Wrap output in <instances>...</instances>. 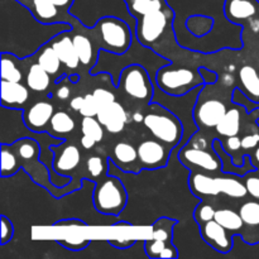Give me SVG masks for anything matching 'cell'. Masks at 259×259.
<instances>
[{"label": "cell", "instance_id": "6da1fadb", "mask_svg": "<svg viewBox=\"0 0 259 259\" xmlns=\"http://www.w3.org/2000/svg\"><path fill=\"white\" fill-rule=\"evenodd\" d=\"M143 124L153 138L158 139L171 149L182 143L185 136L184 123L174 111L156 101L148 103Z\"/></svg>", "mask_w": 259, "mask_h": 259}, {"label": "cell", "instance_id": "7a4b0ae2", "mask_svg": "<svg viewBox=\"0 0 259 259\" xmlns=\"http://www.w3.org/2000/svg\"><path fill=\"white\" fill-rule=\"evenodd\" d=\"M126 20L114 15L100 18L93 30L99 40V48L114 55H123L128 52L133 45L136 33L131 29Z\"/></svg>", "mask_w": 259, "mask_h": 259}, {"label": "cell", "instance_id": "3957f363", "mask_svg": "<svg viewBox=\"0 0 259 259\" xmlns=\"http://www.w3.org/2000/svg\"><path fill=\"white\" fill-rule=\"evenodd\" d=\"M9 146L17 153L22 168L32 177L33 181L37 182L38 185H42L46 190L52 191L53 195L57 196L53 189H58V187H56L52 184V180H50V175H48L50 168L39 158L42 149L39 148V143L37 139L33 137L32 138L23 137V138L10 143Z\"/></svg>", "mask_w": 259, "mask_h": 259}, {"label": "cell", "instance_id": "277c9868", "mask_svg": "<svg viewBox=\"0 0 259 259\" xmlns=\"http://www.w3.org/2000/svg\"><path fill=\"white\" fill-rule=\"evenodd\" d=\"M157 88L166 95L185 96L192 93L199 86H204V78L199 70L190 67H174L171 65L162 66L156 72Z\"/></svg>", "mask_w": 259, "mask_h": 259}, {"label": "cell", "instance_id": "5b68a950", "mask_svg": "<svg viewBox=\"0 0 259 259\" xmlns=\"http://www.w3.org/2000/svg\"><path fill=\"white\" fill-rule=\"evenodd\" d=\"M126 201L125 186L116 176H105L94 190V206L101 214L119 215L125 209Z\"/></svg>", "mask_w": 259, "mask_h": 259}, {"label": "cell", "instance_id": "8992f818", "mask_svg": "<svg viewBox=\"0 0 259 259\" xmlns=\"http://www.w3.org/2000/svg\"><path fill=\"white\" fill-rule=\"evenodd\" d=\"M118 89L134 100L151 103L154 95V83L144 66L129 65L119 73Z\"/></svg>", "mask_w": 259, "mask_h": 259}, {"label": "cell", "instance_id": "52a82bcc", "mask_svg": "<svg viewBox=\"0 0 259 259\" xmlns=\"http://www.w3.org/2000/svg\"><path fill=\"white\" fill-rule=\"evenodd\" d=\"M169 20H174V12L169 7L137 18V40L146 47L152 46L162 37Z\"/></svg>", "mask_w": 259, "mask_h": 259}, {"label": "cell", "instance_id": "ba28073f", "mask_svg": "<svg viewBox=\"0 0 259 259\" xmlns=\"http://www.w3.org/2000/svg\"><path fill=\"white\" fill-rule=\"evenodd\" d=\"M137 149L139 163L144 169H158L168 163L171 148L158 139H146L139 143Z\"/></svg>", "mask_w": 259, "mask_h": 259}, {"label": "cell", "instance_id": "9c48e42d", "mask_svg": "<svg viewBox=\"0 0 259 259\" xmlns=\"http://www.w3.org/2000/svg\"><path fill=\"white\" fill-rule=\"evenodd\" d=\"M179 158L185 166L196 167L207 172H217L222 168V159L217 152H210L206 149L194 148V147L184 146L179 154Z\"/></svg>", "mask_w": 259, "mask_h": 259}, {"label": "cell", "instance_id": "30bf717a", "mask_svg": "<svg viewBox=\"0 0 259 259\" xmlns=\"http://www.w3.org/2000/svg\"><path fill=\"white\" fill-rule=\"evenodd\" d=\"M200 234L204 242L217 252L227 254L233 249V238L229 235V230L225 229L215 219L200 225Z\"/></svg>", "mask_w": 259, "mask_h": 259}, {"label": "cell", "instance_id": "8fae6325", "mask_svg": "<svg viewBox=\"0 0 259 259\" xmlns=\"http://www.w3.org/2000/svg\"><path fill=\"white\" fill-rule=\"evenodd\" d=\"M227 111V105L223 101L218 99H209L196 106L194 110V119L199 126L217 128Z\"/></svg>", "mask_w": 259, "mask_h": 259}, {"label": "cell", "instance_id": "7c38bea8", "mask_svg": "<svg viewBox=\"0 0 259 259\" xmlns=\"http://www.w3.org/2000/svg\"><path fill=\"white\" fill-rule=\"evenodd\" d=\"M53 114H55V106L50 101H37L24 111L23 120L29 131L40 133V132H46L47 125H50Z\"/></svg>", "mask_w": 259, "mask_h": 259}, {"label": "cell", "instance_id": "4fadbf2b", "mask_svg": "<svg viewBox=\"0 0 259 259\" xmlns=\"http://www.w3.org/2000/svg\"><path fill=\"white\" fill-rule=\"evenodd\" d=\"M58 147H60V149H56V146L52 148L55 151L52 168L56 174L66 176L68 172L77 168L81 162V152L75 144L62 143L58 144Z\"/></svg>", "mask_w": 259, "mask_h": 259}, {"label": "cell", "instance_id": "5bb4252c", "mask_svg": "<svg viewBox=\"0 0 259 259\" xmlns=\"http://www.w3.org/2000/svg\"><path fill=\"white\" fill-rule=\"evenodd\" d=\"M96 118L103 124L106 132L111 134H118L123 132L125 124L129 121L128 113L118 101H114L110 105L101 108Z\"/></svg>", "mask_w": 259, "mask_h": 259}, {"label": "cell", "instance_id": "9a60e30c", "mask_svg": "<svg viewBox=\"0 0 259 259\" xmlns=\"http://www.w3.org/2000/svg\"><path fill=\"white\" fill-rule=\"evenodd\" d=\"M111 162L124 172L138 174L141 168H143L142 166H137V162H139L138 149L128 142H118L114 146Z\"/></svg>", "mask_w": 259, "mask_h": 259}, {"label": "cell", "instance_id": "2e32d148", "mask_svg": "<svg viewBox=\"0 0 259 259\" xmlns=\"http://www.w3.org/2000/svg\"><path fill=\"white\" fill-rule=\"evenodd\" d=\"M50 42L57 52L60 60L62 61V65H65L70 70H76L80 66L81 61L76 52L72 37H70V30L61 32L60 34L55 35V38H52Z\"/></svg>", "mask_w": 259, "mask_h": 259}, {"label": "cell", "instance_id": "e0dca14e", "mask_svg": "<svg viewBox=\"0 0 259 259\" xmlns=\"http://www.w3.org/2000/svg\"><path fill=\"white\" fill-rule=\"evenodd\" d=\"M17 2L28 8L35 19L43 24H55L62 22L60 17L63 12L52 0H17Z\"/></svg>", "mask_w": 259, "mask_h": 259}, {"label": "cell", "instance_id": "ac0fdd59", "mask_svg": "<svg viewBox=\"0 0 259 259\" xmlns=\"http://www.w3.org/2000/svg\"><path fill=\"white\" fill-rule=\"evenodd\" d=\"M28 86L22 82L2 80V106L8 109H20L29 99Z\"/></svg>", "mask_w": 259, "mask_h": 259}, {"label": "cell", "instance_id": "d6986e66", "mask_svg": "<svg viewBox=\"0 0 259 259\" xmlns=\"http://www.w3.org/2000/svg\"><path fill=\"white\" fill-rule=\"evenodd\" d=\"M257 0H225L224 14L230 22L252 19L258 13Z\"/></svg>", "mask_w": 259, "mask_h": 259}, {"label": "cell", "instance_id": "ffe728a7", "mask_svg": "<svg viewBox=\"0 0 259 259\" xmlns=\"http://www.w3.org/2000/svg\"><path fill=\"white\" fill-rule=\"evenodd\" d=\"M190 190L196 196H217L222 194L218 177H212L205 172H191L189 177Z\"/></svg>", "mask_w": 259, "mask_h": 259}, {"label": "cell", "instance_id": "44dd1931", "mask_svg": "<svg viewBox=\"0 0 259 259\" xmlns=\"http://www.w3.org/2000/svg\"><path fill=\"white\" fill-rule=\"evenodd\" d=\"M73 45H75L76 52L81 61V65L86 68H90V71L95 67L99 61V51L95 48L93 40L85 34H75L72 37Z\"/></svg>", "mask_w": 259, "mask_h": 259}, {"label": "cell", "instance_id": "7402d4cb", "mask_svg": "<svg viewBox=\"0 0 259 259\" xmlns=\"http://www.w3.org/2000/svg\"><path fill=\"white\" fill-rule=\"evenodd\" d=\"M242 90L250 101L259 104V73L253 66L245 65L239 70Z\"/></svg>", "mask_w": 259, "mask_h": 259}, {"label": "cell", "instance_id": "603a6c76", "mask_svg": "<svg viewBox=\"0 0 259 259\" xmlns=\"http://www.w3.org/2000/svg\"><path fill=\"white\" fill-rule=\"evenodd\" d=\"M25 82L30 90L35 93H45L51 85V75L38 62L32 63L27 71Z\"/></svg>", "mask_w": 259, "mask_h": 259}, {"label": "cell", "instance_id": "cb8c5ba5", "mask_svg": "<svg viewBox=\"0 0 259 259\" xmlns=\"http://www.w3.org/2000/svg\"><path fill=\"white\" fill-rule=\"evenodd\" d=\"M217 132L219 136L233 137L238 136L240 132V110L238 108L228 109L225 115L217 125Z\"/></svg>", "mask_w": 259, "mask_h": 259}, {"label": "cell", "instance_id": "d4e9b609", "mask_svg": "<svg viewBox=\"0 0 259 259\" xmlns=\"http://www.w3.org/2000/svg\"><path fill=\"white\" fill-rule=\"evenodd\" d=\"M37 62L50 73L51 76H55L60 72L62 61L58 57L57 52L52 47L51 42L46 43L42 47V50L38 51Z\"/></svg>", "mask_w": 259, "mask_h": 259}, {"label": "cell", "instance_id": "484cf974", "mask_svg": "<svg viewBox=\"0 0 259 259\" xmlns=\"http://www.w3.org/2000/svg\"><path fill=\"white\" fill-rule=\"evenodd\" d=\"M219 181V187L222 194L227 195V196L234 197V199H240L244 197L248 194V190L245 184H243L239 180L238 175H228L225 177H218Z\"/></svg>", "mask_w": 259, "mask_h": 259}, {"label": "cell", "instance_id": "4316f807", "mask_svg": "<svg viewBox=\"0 0 259 259\" xmlns=\"http://www.w3.org/2000/svg\"><path fill=\"white\" fill-rule=\"evenodd\" d=\"M17 56L10 52H2V80L22 82L23 72L17 63Z\"/></svg>", "mask_w": 259, "mask_h": 259}, {"label": "cell", "instance_id": "83f0119b", "mask_svg": "<svg viewBox=\"0 0 259 259\" xmlns=\"http://www.w3.org/2000/svg\"><path fill=\"white\" fill-rule=\"evenodd\" d=\"M76 123L72 116L63 110L55 111L52 119L50 121V133L52 132L53 134L57 136H66L75 131Z\"/></svg>", "mask_w": 259, "mask_h": 259}, {"label": "cell", "instance_id": "f1b7e54d", "mask_svg": "<svg viewBox=\"0 0 259 259\" xmlns=\"http://www.w3.org/2000/svg\"><path fill=\"white\" fill-rule=\"evenodd\" d=\"M126 7H128V12L137 19L148 13L168 8V5L166 0H133L126 4Z\"/></svg>", "mask_w": 259, "mask_h": 259}, {"label": "cell", "instance_id": "f546056e", "mask_svg": "<svg viewBox=\"0 0 259 259\" xmlns=\"http://www.w3.org/2000/svg\"><path fill=\"white\" fill-rule=\"evenodd\" d=\"M215 220L219 223L220 225L228 229L229 232H240L244 227V222H243L242 217H240L239 211H234L232 209H219L215 212Z\"/></svg>", "mask_w": 259, "mask_h": 259}, {"label": "cell", "instance_id": "4dcf8cb0", "mask_svg": "<svg viewBox=\"0 0 259 259\" xmlns=\"http://www.w3.org/2000/svg\"><path fill=\"white\" fill-rule=\"evenodd\" d=\"M19 168H22V166L17 153L13 151L9 144L2 143V176H14Z\"/></svg>", "mask_w": 259, "mask_h": 259}, {"label": "cell", "instance_id": "1f68e13d", "mask_svg": "<svg viewBox=\"0 0 259 259\" xmlns=\"http://www.w3.org/2000/svg\"><path fill=\"white\" fill-rule=\"evenodd\" d=\"M176 220L168 218H161L152 225L151 239L161 240V242L172 243L174 238V228L176 225Z\"/></svg>", "mask_w": 259, "mask_h": 259}, {"label": "cell", "instance_id": "d6a6232c", "mask_svg": "<svg viewBox=\"0 0 259 259\" xmlns=\"http://www.w3.org/2000/svg\"><path fill=\"white\" fill-rule=\"evenodd\" d=\"M81 132L83 136L91 137L98 143L104 138V125L96 116H85L81 121Z\"/></svg>", "mask_w": 259, "mask_h": 259}, {"label": "cell", "instance_id": "836d02e7", "mask_svg": "<svg viewBox=\"0 0 259 259\" xmlns=\"http://www.w3.org/2000/svg\"><path fill=\"white\" fill-rule=\"evenodd\" d=\"M239 214L248 227L259 225V200H250L239 207Z\"/></svg>", "mask_w": 259, "mask_h": 259}, {"label": "cell", "instance_id": "e575fe53", "mask_svg": "<svg viewBox=\"0 0 259 259\" xmlns=\"http://www.w3.org/2000/svg\"><path fill=\"white\" fill-rule=\"evenodd\" d=\"M215 210L214 206H211L210 204L207 202H200L196 207H195V211H194V218L196 220V223L199 225L205 224V223H209L211 220L215 219Z\"/></svg>", "mask_w": 259, "mask_h": 259}, {"label": "cell", "instance_id": "d590c367", "mask_svg": "<svg viewBox=\"0 0 259 259\" xmlns=\"http://www.w3.org/2000/svg\"><path fill=\"white\" fill-rule=\"evenodd\" d=\"M99 110H100V106H99L98 101H96L94 94H86L83 96V103L81 106V110L78 113L81 114V116H98Z\"/></svg>", "mask_w": 259, "mask_h": 259}, {"label": "cell", "instance_id": "8d00e7d4", "mask_svg": "<svg viewBox=\"0 0 259 259\" xmlns=\"http://www.w3.org/2000/svg\"><path fill=\"white\" fill-rule=\"evenodd\" d=\"M86 168H88V172L93 177H100L104 175V171H105V164H104V161L101 159V157L93 156L89 157L88 161H86Z\"/></svg>", "mask_w": 259, "mask_h": 259}, {"label": "cell", "instance_id": "74e56055", "mask_svg": "<svg viewBox=\"0 0 259 259\" xmlns=\"http://www.w3.org/2000/svg\"><path fill=\"white\" fill-rule=\"evenodd\" d=\"M0 228H2V239H0V244L5 245L13 239V235H14V225L10 222V219H8L7 217L3 215L0 218Z\"/></svg>", "mask_w": 259, "mask_h": 259}, {"label": "cell", "instance_id": "f35d334b", "mask_svg": "<svg viewBox=\"0 0 259 259\" xmlns=\"http://www.w3.org/2000/svg\"><path fill=\"white\" fill-rule=\"evenodd\" d=\"M93 94H94V96H95V99H96V101H98L100 109L104 108V106L110 105V104H113L114 101H116L115 95H114L111 91L106 90V89L98 88L93 91Z\"/></svg>", "mask_w": 259, "mask_h": 259}, {"label": "cell", "instance_id": "ab89813d", "mask_svg": "<svg viewBox=\"0 0 259 259\" xmlns=\"http://www.w3.org/2000/svg\"><path fill=\"white\" fill-rule=\"evenodd\" d=\"M60 245H62L65 249L72 250V252H78V250H83L88 248V245L91 244L90 239H81V240H73V242H70V240H56Z\"/></svg>", "mask_w": 259, "mask_h": 259}, {"label": "cell", "instance_id": "60d3db41", "mask_svg": "<svg viewBox=\"0 0 259 259\" xmlns=\"http://www.w3.org/2000/svg\"><path fill=\"white\" fill-rule=\"evenodd\" d=\"M244 184L245 186H247L248 194H249L253 199L259 200V177L248 176L247 175Z\"/></svg>", "mask_w": 259, "mask_h": 259}, {"label": "cell", "instance_id": "b9f144b4", "mask_svg": "<svg viewBox=\"0 0 259 259\" xmlns=\"http://www.w3.org/2000/svg\"><path fill=\"white\" fill-rule=\"evenodd\" d=\"M185 146L194 147V148L206 149V148H209V142L206 141V138H205V137H197L196 133H195L190 137V139L186 142V144H185Z\"/></svg>", "mask_w": 259, "mask_h": 259}, {"label": "cell", "instance_id": "7bdbcfd3", "mask_svg": "<svg viewBox=\"0 0 259 259\" xmlns=\"http://www.w3.org/2000/svg\"><path fill=\"white\" fill-rule=\"evenodd\" d=\"M224 146L227 152H238L242 148V138H239L238 136L228 137L224 142Z\"/></svg>", "mask_w": 259, "mask_h": 259}, {"label": "cell", "instance_id": "ee69618b", "mask_svg": "<svg viewBox=\"0 0 259 259\" xmlns=\"http://www.w3.org/2000/svg\"><path fill=\"white\" fill-rule=\"evenodd\" d=\"M259 144V133L247 134L242 138V148L252 149L255 148Z\"/></svg>", "mask_w": 259, "mask_h": 259}, {"label": "cell", "instance_id": "f6af8a7d", "mask_svg": "<svg viewBox=\"0 0 259 259\" xmlns=\"http://www.w3.org/2000/svg\"><path fill=\"white\" fill-rule=\"evenodd\" d=\"M199 72L200 75L202 76V78H204L205 83H215L218 81L217 72H214L212 70H209V68H205V67H200Z\"/></svg>", "mask_w": 259, "mask_h": 259}, {"label": "cell", "instance_id": "bcb514c9", "mask_svg": "<svg viewBox=\"0 0 259 259\" xmlns=\"http://www.w3.org/2000/svg\"><path fill=\"white\" fill-rule=\"evenodd\" d=\"M53 227H86V223L80 219H65L56 222Z\"/></svg>", "mask_w": 259, "mask_h": 259}, {"label": "cell", "instance_id": "7dc6e473", "mask_svg": "<svg viewBox=\"0 0 259 259\" xmlns=\"http://www.w3.org/2000/svg\"><path fill=\"white\" fill-rule=\"evenodd\" d=\"M108 243L113 247H115L116 249H128V248L133 247L136 244V240L131 239V240H108Z\"/></svg>", "mask_w": 259, "mask_h": 259}, {"label": "cell", "instance_id": "c3c4849f", "mask_svg": "<svg viewBox=\"0 0 259 259\" xmlns=\"http://www.w3.org/2000/svg\"><path fill=\"white\" fill-rule=\"evenodd\" d=\"M71 95V89L67 85H61L58 86L56 90V98L60 100H67Z\"/></svg>", "mask_w": 259, "mask_h": 259}, {"label": "cell", "instance_id": "681fc988", "mask_svg": "<svg viewBox=\"0 0 259 259\" xmlns=\"http://www.w3.org/2000/svg\"><path fill=\"white\" fill-rule=\"evenodd\" d=\"M52 2L55 3L63 13L70 12V9L73 7V4H75V0H52Z\"/></svg>", "mask_w": 259, "mask_h": 259}, {"label": "cell", "instance_id": "f907efd6", "mask_svg": "<svg viewBox=\"0 0 259 259\" xmlns=\"http://www.w3.org/2000/svg\"><path fill=\"white\" fill-rule=\"evenodd\" d=\"M80 142H81V146H82V148H85V149L94 148V146L98 143V142H96L94 138H91V137H89V136H83V134H82V137H81Z\"/></svg>", "mask_w": 259, "mask_h": 259}, {"label": "cell", "instance_id": "816d5d0a", "mask_svg": "<svg viewBox=\"0 0 259 259\" xmlns=\"http://www.w3.org/2000/svg\"><path fill=\"white\" fill-rule=\"evenodd\" d=\"M83 103V96H75L72 100L70 101V108L72 109L73 111H80L81 110V106H82Z\"/></svg>", "mask_w": 259, "mask_h": 259}, {"label": "cell", "instance_id": "f5cc1de1", "mask_svg": "<svg viewBox=\"0 0 259 259\" xmlns=\"http://www.w3.org/2000/svg\"><path fill=\"white\" fill-rule=\"evenodd\" d=\"M132 120L136 121V123H143L144 114L142 113V111H136V113L132 115Z\"/></svg>", "mask_w": 259, "mask_h": 259}, {"label": "cell", "instance_id": "db71d44e", "mask_svg": "<svg viewBox=\"0 0 259 259\" xmlns=\"http://www.w3.org/2000/svg\"><path fill=\"white\" fill-rule=\"evenodd\" d=\"M250 27H252L253 32H259V19L258 18H252L250 19Z\"/></svg>", "mask_w": 259, "mask_h": 259}, {"label": "cell", "instance_id": "11a10c76", "mask_svg": "<svg viewBox=\"0 0 259 259\" xmlns=\"http://www.w3.org/2000/svg\"><path fill=\"white\" fill-rule=\"evenodd\" d=\"M224 83L227 86L233 85V83H234V77H233V76L230 75V73H227V75L224 76Z\"/></svg>", "mask_w": 259, "mask_h": 259}, {"label": "cell", "instance_id": "9f6ffc18", "mask_svg": "<svg viewBox=\"0 0 259 259\" xmlns=\"http://www.w3.org/2000/svg\"><path fill=\"white\" fill-rule=\"evenodd\" d=\"M114 227H131V224L126 222H119L116 224H114Z\"/></svg>", "mask_w": 259, "mask_h": 259}, {"label": "cell", "instance_id": "6f0895ef", "mask_svg": "<svg viewBox=\"0 0 259 259\" xmlns=\"http://www.w3.org/2000/svg\"><path fill=\"white\" fill-rule=\"evenodd\" d=\"M227 71H228V72H234V71H235V65H229V66H228Z\"/></svg>", "mask_w": 259, "mask_h": 259}, {"label": "cell", "instance_id": "680465c9", "mask_svg": "<svg viewBox=\"0 0 259 259\" xmlns=\"http://www.w3.org/2000/svg\"><path fill=\"white\" fill-rule=\"evenodd\" d=\"M254 158H255V161H257L259 163V147L257 149H255V152H254Z\"/></svg>", "mask_w": 259, "mask_h": 259}, {"label": "cell", "instance_id": "91938a15", "mask_svg": "<svg viewBox=\"0 0 259 259\" xmlns=\"http://www.w3.org/2000/svg\"><path fill=\"white\" fill-rule=\"evenodd\" d=\"M131 2H133V0H124V3H126V4H128V3H131Z\"/></svg>", "mask_w": 259, "mask_h": 259}]
</instances>
